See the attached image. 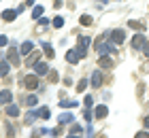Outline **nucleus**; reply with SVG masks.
I'll use <instances>...</instances> for the list:
<instances>
[{
	"label": "nucleus",
	"instance_id": "f257e3e1",
	"mask_svg": "<svg viewBox=\"0 0 149 138\" xmlns=\"http://www.w3.org/2000/svg\"><path fill=\"white\" fill-rule=\"evenodd\" d=\"M115 47H117V45H113L111 40H109V43H107V40H104V34H102V36H100V38L96 40V51H98L100 55L113 53V51H115Z\"/></svg>",
	"mask_w": 149,
	"mask_h": 138
},
{
	"label": "nucleus",
	"instance_id": "f03ea898",
	"mask_svg": "<svg viewBox=\"0 0 149 138\" xmlns=\"http://www.w3.org/2000/svg\"><path fill=\"white\" fill-rule=\"evenodd\" d=\"M104 36L109 38L113 45H121L126 40V30H111V32H104Z\"/></svg>",
	"mask_w": 149,
	"mask_h": 138
},
{
	"label": "nucleus",
	"instance_id": "7ed1b4c3",
	"mask_svg": "<svg viewBox=\"0 0 149 138\" xmlns=\"http://www.w3.org/2000/svg\"><path fill=\"white\" fill-rule=\"evenodd\" d=\"M22 83L28 89H36V85H38V79H36V74H28V77H24L22 79Z\"/></svg>",
	"mask_w": 149,
	"mask_h": 138
},
{
	"label": "nucleus",
	"instance_id": "20e7f679",
	"mask_svg": "<svg viewBox=\"0 0 149 138\" xmlns=\"http://www.w3.org/2000/svg\"><path fill=\"white\" fill-rule=\"evenodd\" d=\"M107 115H109V108H107L104 104L96 106V110H94V119H104Z\"/></svg>",
	"mask_w": 149,
	"mask_h": 138
},
{
	"label": "nucleus",
	"instance_id": "39448f33",
	"mask_svg": "<svg viewBox=\"0 0 149 138\" xmlns=\"http://www.w3.org/2000/svg\"><path fill=\"white\" fill-rule=\"evenodd\" d=\"M34 74H49V66L45 62H36L34 64Z\"/></svg>",
	"mask_w": 149,
	"mask_h": 138
},
{
	"label": "nucleus",
	"instance_id": "423d86ee",
	"mask_svg": "<svg viewBox=\"0 0 149 138\" xmlns=\"http://www.w3.org/2000/svg\"><path fill=\"white\" fill-rule=\"evenodd\" d=\"M147 43V40H145V36H143V34H136V36H134L132 38V47H134V49H143V45Z\"/></svg>",
	"mask_w": 149,
	"mask_h": 138
},
{
	"label": "nucleus",
	"instance_id": "0eeeda50",
	"mask_svg": "<svg viewBox=\"0 0 149 138\" xmlns=\"http://www.w3.org/2000/svg\"><path fill=\"white\" fill-rule=\"evenodd\" d=\"M19 15V11L15 9V11H13V9H9V11H2V19H4V21H13V19H15Z\"/></svg>",
	"mask_w": 149,
	"mask_h": 138
},
{
	"label": "nucleus",
	"instance_id": "6e6552de",
	"mask_svg": "<svg viewBox=\"0 0 149 138\" xmlns=\"http://www.w3.org/2000/svg\"><path fill=\"white\" fill-rule=\"evenodd\" d=\"M58 121H60V126H66V123H72L74 121V117L70 113H62V115L58 117Z\"/></svg>",
	"mask_w": 149,
	"mask_h": 138
},
{
	"label": "nucleus",
	"instance_id": "1a4fd4ad",
	"mask_svg": "<svg viewBox=\"0 0 149 138\" xmlns=\"http://www.w3.org/2000/svg\"><path fill=\"white\" fill-rule=\"evenodd\" d=\"M81 58H79V53H77V49H70L68 53H66V62H70V64H77Z\"/></svg>",
	"mask_w": 149,
	"mask_h": 138
},
{
	"label": "nucleus",
	"instance_id": "9d476101",
	"mask_svg": "<svg viewBox=\"0 0 149 138\" xmlns=\"http://www.w3.org/2000/svg\"><path fill=\"white\" fill-rule=\"evenodd\" d=\"M11 100H13V94L9 92V89H4V92H0V104H9Z\"/></svg>",
	"mask_w": 149,
	"mask_h": 138
},
{
	"label": "nucleus",
	"instance_id": "9b49d317",
	"mask_svg": "<svg viewBox=\"0 0 149 138\" xmlns=\"http://www.w3.org/2000/svg\"><path fill=\"white\" fill-rule=\"evenodd\" d=\"M9 62H11L13 66H19V53H17L15 49H13V47L9 49Z\"/></svg>",
	"mask_w": 149,
	"mask_h": 138
},
{
	"label": "nucleus",
	"instance_id": "f8f14e48",
	"mask_svg": "<svg viewBox=\"0 0 149 138\" xmlns=\"http://www.w3.org/2000/svg\"><path fill=\"white\" fill-rule=\"evenodd\" d=\"M92 85H94V87H100V85H102V72H100V70H96V72L92 74Z\"/></svg>",
	"mask_w": 149,
	"mask_h": 138
},
{
	"label": "nucleus",
	"instance_id": "ddd939ff",
	"mask_svg": "<svg viewBox=\"0 0 149 138\" xmlns=\"http://www.w3.org/2000/svg\"><path fill=\"white\" fill-rule=\"evenodd\" d=\"M6 115H9V117H17V115H19V106H15V104H6Z\"/></svg>",
	"mask_w": 149,
	"mask_h": 138
},
{
	"label": "nucleus",
	"instance_id": "4468645a",
	"mask_svg": "<svg viewBox=\"0 0 149 138\" xmlns=\"http://www.w3.org/2000/svg\"><path fill=\"white\" fill-rule=\"evenodd\" d=\"M32 47H34V45H32L30 40H26V43L22 45V51H19V53H22V55H30L32 53Z\"/></svg>",
	"mask_w": 149,
	"mask_h": 138
},
{
	"label": "nucleus",
	"instance_id": "2eb2a0df",
	"mask_svg": "<svg viewBox=\"0 0 149 138\" xmlns=\"http://www.w3.org/2000/svg\"><path fill=\"white\" fill-rule=\"evenodd\" d=\"M9 74V60H2L0 62V77H6Z\"/></svg>",
	"mask_w": 149,
	"mask_h": 138
},
{
	"label": "nucleus",
	"instance_id": "dca6fc26",
	"mask_svg": "<svg viewBox=\"0 0 149 138\" xmlns=\"http://www.w3.org/2000/svg\"><path fill=\"white\" fill-rule=\"evenodd\" d=\"M100 66H102V68H111V66H113L111 58H107V55H100Z\"/></svg>",
	"mask_w": 149,
	"mask_h": 138
},
{
	"label": "nucleus",
	"instance_id": "f3484780",
	"mask_svg": "<svg viewBox=\"0 0 149 138\" xmlns=\"http://www.w3.org/2000/svg\"><path fill=\"white\" fill-rule=\"evenodd\" d=\"M79 45H81V47H85V49H87V47L92 45V38H90V36H79Z\"/></svg>",
	"mask_w": 149,
	"mask_h": 138
},
{
	"label": "nucleus",
	"instance_id": "a211bd4d",
	"mask_svg": "<svg viewBox=\"0 0 149 138\" xmlns=\"http://www.w3.org/2000/svg\"><path fill=\"white\" fill-rule=\"evenodd\" d=\"M43 49H45V55H47V58H53V53H56V51H53V47H51L49 43H43Z\"/></svg>",
	"mask_w": 149,
	"mask_h": 138
},
{
	"label": "nucleus",
	"instance_id": "6ab92c4d",
	"mask_svg": "<svg viewBox=\"0 0 149 138\" xmlns=\"http://www.w3.org/2000/svg\"><path fill=\"white\" fill-rule=\"evenodd\" d=\"M40 119H49V108L47 106H43V108H38V113H36Z\"/></svg>",
	"mask_w": 149,
	"mask_h": 138
},
{
	"label": "nucleus",
	"instance_id": "aec40b11",
	"mask_svg": "<svg viewBox=\"0 0 149 138\" xmlns=\"http://www.w3.org/2000/svg\"><path fill=\"white\" fill-rule=\"evenodd\" d=\"M60 104H62L64 108H74V106L79 104V102H74V100H62V102H60Z\"/></svg>",
	"mask_w": 149,
	"mask_h": 138
},
{
	"label": "nucleus",
	"instance_id": "412c9836",
	"mask_svg": "<svg viewBox=\"0 0 149 138\" xmlns=\"http://www.w3.org/2000/svg\"><path fill=\"white\" fill-rule=\"evenodd\" d=\"M36 117H38V115L34 113V110H30V113L26 115V119H24V121H26V123H34V119H36Z\"/></svg>",
	"mask_w": 149,
	"mask_h": 138
},
{
	"label": "nucleus",
	"instance_id": "4be33fe9",
	"mask_svg": "<svg viewBox=\"0 0 149 138\" xmlns=\"http://www.w3.org/2000/svg\"><path fill=\"white\" fill-rule=\"evenodd\" d=\"M40 15H43V6H34V9H32V17H40Z\"/></svg>",
	"mask_w": 149,
	"mask_h": 138
},
{
	"label": "nucleus",
	"instance_id": "5701e85b",
	"mask_svg": "<svg viewBox=\"0 0 149 138\" xmlns=\"http://www.w3.org/2000/svg\"><path fill=\"white\" fill-rule=\"evenodd\" d=\"M128 26H130V28H134V30H143V24L134 21V19H130V21H128Z\"/></svg>",
	"mask_w": 149,
	"mask_h": 138
},
{
	"label": "nucleus",
	"instance_id": "b1692460",
	"mask_svg": "<svg viewBox=\"0 0 149 138\" xmlns=\"http://www.w3.org/2000/svg\"><path fill=\"white\" fill-rule=\"evenodd\" d=\"M36 102H38V100H36V96H28V98H26V104H28V106H34Z\"/></svg>",
	"mask_w": 149,
	"mask_h": 138
},
{
	"label": "nucleus",
	"instance_id": "393cba45",
	"mask_svg": "<svg viewBox=\"0 0 149 138\" xmlns=\"http://www.w3.org/2000/svg\"><path fill=\"white\" fill-rule=\"evenodd\" d=\"M85 87H87V79H81L79 85H77V89H79V92H85Z\"/></svg>",
	"mask_w": 149,
	"mask_h": 138
},
{
	"label": "nucleus",
	"instance_id": "a878e982",
	"mask_svg": "<svg viewBox=\"0 0 149 138\" xmlns=\"http://www.w3.org/2000/svg\"><path fill=\"white\" fill-rule=\"evenodd\" d=\"M64 26V19L62 17H56V19H53V28H62Z\"/></svg>",
	"mask_w": 149,
	"mask_h": 138
},
{
	"label": "nucleus",
	"instance_id": "bb28decb",
	"mask_svg": "<svg viewBox=\"0 0 149 138\" xmlns=\"http://www.w3.org/2000/svg\"><path fill=\"white\" fill-rule=\"evenodd\" d=\"M81 24H83V26H92V17L90 15H83V17H81Z\"/></svg>",
	"mask_w": 149,
	"mask_h": 138
},
{
	"label": "nucleus",
	"instance_id": "cd10ccee",
	"mask_svg": "<svg viewBox=\"0 0 149 138\" xmlns=\"http://www.w3.org/2000/svg\"><path fill=\"white\" fill-rule=\"evenodd\" d=\"M85 108H92V104H94V100H92V96H85Z\"/></svg>",
	"mask_w": 149,
	"mask_h": 138
},
{
	"label": "nucleus",
	"instance_id": "c85d7f7f",
	"mask_svg": "<svg viewBox=\"0 0 149 138\" xmlns=\"http://www.w3.org/2000/svg\"><path fill=\"white\" fill-rule=\"evenodd\" d=\"M83 117H85L87 121H92V119H94V115L90 113V108H85V113H83Z\"/></svg>",
	"mask_w": 149,
	"mask_h": 138
},
{
	"label": "nucleus",
	"instance_id": "c756f323",
	"mask_svg": "<svg viewBox=\"0 0 149 138\" xmlns=\"http://www.w3.org/2000/svg\"><path fill=\"white\" fill-rule=\"evenodd\" d=\"M6 45H9V38H6V36H0V47H6Z\"/></svg>",
	"mask_w": 149,
	"mask_h": 138
},
{
	"label": "nucleus",
	"instance_id": "7c9ffc66",
	"mask_svg": "<svg viewBox=\"0 0 149 138\" xmlns=\"http://www.w3.org/2000/svg\"><path fill=\"white\" fill-rule=\"evenodd\" d=\"M141 51H145V55H147V58H149V40H147V43L143 45V49H141Z\"/></svg>",
	"mask_w": 149,
	"mask_h": 138
},
{
	"label": "nucleus",
	"instance_id": "2f4dec72",
	"mask_svg": "<svg viewBox=\"0 0 149 138\" xmlns=\"http://www.w3.org/2000/svg\"><path fill=\"white\" fill-rule=\"evenodd\" d=\"M6 134H9V136H11V138H13V136H15V132H13V128H11V126H9V123H6Z\"/></svg>",
	"mask_w": 149,
	"mask_h": 138
},
{
	"label": "nucleus",
	"instance_id": "473e14b6",
	"mask_svg": "<svg viewBox=\"0 0 149 138\" xmlns=\"http://www.w3.org/2000/svg\"><path fill=\"white\" fill-rule=\"evenodd\" d=\"M60 132H62V128H60V126H58V128H53V130H51V136H58Z\"/></svg>",
	"mask_w": 149,
	"mask_h": 138
},
{
	"label": "nucleus",
	"instance_id": "72a5a7b5",
	"mask_svg": "<svg viewBox=\"0 0 149 138\" xmlns=\"http://www.w3.org/2000/svg\"><path fill=\"white\" fill-rule=\"evenodd\" d=\"M134 138H149V132H139Z\"/></svg>",
	"mask_w": 149,
	"mask_h": 138
},
{
	"label": "nucleus",
	"instance_id": "f704fd0d",
	"mask_svg": "<svg viewBox=\"0 0 149 138\" xmlns=\"http://www.w3.org/2000/svg\"><path fill=\"white\" fill-rule=\"evenodd\" d=\"M79 132H81V128H79V126H72V130H70V134H74V136H77Z\"/></svg>",
	"mask_w": 149,
	"mask_h": 138
},
{
	"label": "nucleus",
	"instance_id": "c9c22d12",
	"mask_svg": "<svg viewBox=\"0 0 149 138\" xmlns=\"http://www.w3.org/2000/svg\"><path fill=\"white\" fill-rule=\"evenodd\" d=\"M49 79H51V81H53V83H56V81H58V79H60V77H58V72H49Z\"/></svg>",
	"mask_w": 149,
	"mask_h": 138
},
{
	"label": "nucleus",
	"instance_id": "e433bc0d",
	"mask_svg": "<svg viewBox=\"0 0 149 138\" xmlns=\"http://www.w3.org/2000/svg\"><path fill=\"white\" fill-rule=\"evenodd\" d=\"M38 24H40V26H47V24H49V19H47V17H40Z\"/></svg>",
	"mask_w": 149,
	"mask_h": 138
},
{
	"label": "nucleus",
	"instance_id": "4c0bfd02",
	"mask_svg": "<svg viewBox=\"0 0 149 138\" xmlns=\"http://www.w3.org/2000/svg\"><path fill=\"white\" fill-rule=\"evenodd\" d=\"M145 128L149 130V117H147V119H145Z\"/></svg>",
	"mask_w": 149,
	"mask_h": 138
},
{
	"label": "nucleus",
	"instance_id": "58836bf2",
	"mask_svg": "<svg viewBox=\"0 0 149 138\" xmlns=\"http://www.w3.org/2000/svg\"><path fill=\"white\" fill-rule=\"evenodd\" d=\"M145 70H147V72H149V64H147V66H145Z\"/></svg>",
	"mask_w": 149,
	"mask_h": 138
},
{
	"label": "nucleus",
	"instance_id": "ea45409f",
	"mask_svg": "<svg viewBox=\"0 0 149 138\" xmlns=\"http://www.w3.org/2000/svg\"><path fill=\"white\" fill-rule=\"evenodd\" d=\"M68 138H77V136H74V134H72V136H68Z\"/></svg>",
	"mask_w": 149,
	"mask_h": 138
},
{
	"label": "nucleus",
	"instance_id": "a19ab883",
	"mask_svg": "<svg viewBox=\"0 0 149 138\" xmlns=\"http://www.w3.org/2000/svg\"><path fill=\"white\" fill-rule=\"evenodd\" d=\"M98 138H107V136H98Z\"/></svg>",
	"mask_w": 149,
	"mask_h": 138
},
{
	"label": "nucleus",
	"instance_id": "79ce46f5",
	"mask_svg": "<svg viewBox=\"0 0 149 138\" xmlns=\"http://www.w3.org/2000/svg\"><path fill=\"white\" fill-rule=\"evenodd\" d=\"M102 2H107V0H102Z\"/></svg>",
	"mask_w": 149,
	"mask_h": 138
}]
</instances>
